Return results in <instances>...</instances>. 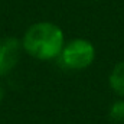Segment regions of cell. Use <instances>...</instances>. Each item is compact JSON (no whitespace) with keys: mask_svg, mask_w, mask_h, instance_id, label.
<instances>
[{"mask_svg":"<svg viewBox=\"0 0 124 124\" xmlns=\"http://www.w3.org/2000/svg\"><path fill=\"white\" fill-rule=\"evenodd\" d=\"M63 45L65 38L62 29L51 22L33 23L22 39V48L26 54L40 61H51L59 56Z\"/></svg>","mask_w":124,"mask_h":124,"instance_id":"cell-1","label":"cell"},{"mask_svg":"<svg viewBox=\"0 0 124 124\" xmlns=\"http://www.w3.org/2000/svg\"><path fill=\"white\" fill-rule=\"evenodd\" d=\"M95 49L94 45L87 39H72L63 45L59 59L68 69H85L94 62Z\"/></svg>","mask_w":124,"mask_h":124,"instance_id":"cell-2","label":"cell"},{"mask_svg":"<svg viewBox=\"0 0 124 124\" xmlns=\"http://www.w3.org/2000/svg\"><path fill=\"white\" fill-rule=\"evenodd\" d=\"M22 42L16 38L0 39V77L7 75L19 62Z\"/></svg>","mask_w":124,"mask_h":124,"instance_id":"cell-3","label":"cell"},{"mask_svg":"<svg viewBox=\"0 0 124 124\" xmlns=\"http://www.w3.org/2000/svg\"><path fill=\"white\" fill-rule=\"evenodd\" d=\"M108 84H110V88L116 94L124 97V61L117 63L113 68L108 77Z\"/></svg>","mask_w":124,"mask_h":124,"instance_id":"cell-4","label":"cell"},{"mask_svg":"<svg viewBox=\"0 0 124 124\" xmlns=\"http://www.w3.org/2000/svg\"><path fill=\"white\" fill-rule=\"evenodd\" d=\"M110 117L117 123L124 121V101H116L110 107Z\"/></svg>","mask_w":124,"mask_h":124,"instance_id":"cell-5","label":"cell"},{"mask_svg":"<svg viewBox=\"0 0 124 124\" xmlns=\"http://www.w3.org/2000/svg\"><path fill=\"white\" fill-rule=\"evenodd\" d=\"M3 98H4V90H3V87L0 85V104H1V101H3Z\"/></svg>","mask_w":124,"mask_h":124,"instance_id":"cell-6","label":"cell"}]
</instances>
